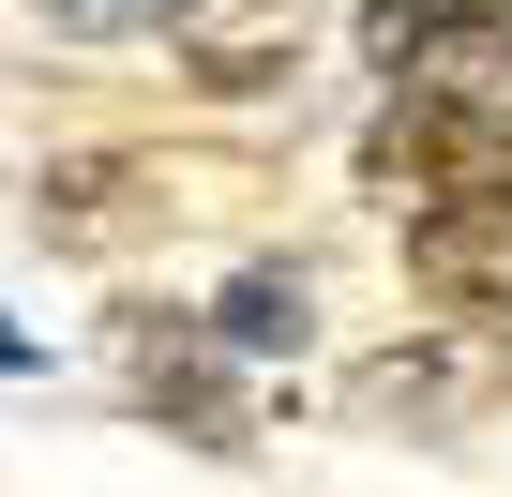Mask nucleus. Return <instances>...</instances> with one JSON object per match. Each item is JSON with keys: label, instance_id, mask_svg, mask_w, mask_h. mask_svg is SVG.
<instances>
[{"label": "nucleus", "instance_id": "nucleus-9", "mask_svg": "<svg viewBox=\"0 0 512 497\" xmlns=\"http://www.w3.org/2000/svg\"><path fill=\"white\" fill-rule=\"evenodd\" d=\"M61 46H121V31H166V0H46Z\"/></svg>", "mask_w": 512, "mask_h": 497}, {"label": "nucleus", "instance_id": "nucleus-10", "mask_svg": "<svg viewBox=\"0 0 512 497\" xmlns=\"http://www.w3.org/2000/svg\"><path fill=\"white\" fill-rule=\"evenodd\" d=\"M0 362H31V347H16V332H0Z\"/></svg>", "mask_w": 512, "mask_h": 497}, {"label": "nucleus", "instance_id": "nucleus-4", "mask_svg": "<svg viewBox=\"0 0 512 497\" xmlns=\"http://www.w3.org/2000/svg\"><path fill=\"white\" fill-rule=\"evenodd\" d=\"M166 46L196 91H272L302 61V0H166Z\"/></svg>", "mask_w": 512, "mask_h": 497}, {"label": "nucleus", "instance_id": "nucleus-2", "mask_svg": "<svg viewBox=\"0 0 512 497\" xmlns=\"http://www.w3.org/2000/svg\"><path fill=\"white\" fill-rule=\"evenodd\" d=\"M497 0H362V61L392 91H497Z\"/></svg>", "mask_w": 512, "mask_h": 497}, {"label": "nucleus", "instance_id": "nucleus-8", "mask_svg": "<svg viewBox=\"0 0 512 497\" xmlns=\"http://www.w3.org/2000/svg\"><path fill=\"white\" fill-rule=\"evenodd\" d=\"M136 181H151V166H121V151H106V166H61V181H46V226H61V241H106V226L136 211Z\"/></svg>", "mask_w": 512, "mask_h": 497}, {"label": "nucleus", "instance_id": "nucleus-3", "mask_svg": "<svg viewBox=\"0 0 512 497\" xmlns=\"http://www.w3.org/2000/svg\"><path fill=\"white\" fill-rule=\"evenodd\" d=\"M407 287L452 302V317H512V181L407 211Z\"/></svg>", "mask_w": 512, "mask_h": 497}, {"label": "nucleus", "instance_id": "nucleus-6", "mask_svg": "<svg viewBox=\"0 0 512 497\" xmlns=\"http://www.w3.org/2000/svg\"><path fill=\"white\" fill-rule=\"evenodd\" d=\"M136 392L196 437V452H241V392H226V347L196 317H136Z\"/></svg>", "mask_w": 512, "mask_h": 497}, {"label": "nucleus", "instance_id": "nucleus-5", "mask_svg": "<svg viewBox=\"0 0 512 497\" xmlns=\"http://www.w3.org/2000/svg\"><path fill=\"white\" fill-rule=\"evenodd\" d=\"M497 377H512V347H392V362H362V377H347V407H362V422L437 437V422L497 407Z\"/></svg>", "mask_w": 512, "mask_h": 497}, {"label": "nucleus", "instance_id": "nucleus-7", "mask_svg": "<svg viewBox=\"0 0 512 497\" xmlns=\"http://www.w3.org/2000/svg\"><path fill=\"white\" fill-rule=\"evenodd\" d=\"M302 317H317V287H302V272H241V287L211 302V347L272 362V347H302Z\"/></svg>", "mask_w": 512, "mask_h": 497}, {"label": "nucleus", "instance_id": "nucleus-11", "mask_svg": "<svg viewBox=\"0 0 512 497\" xmlns=\"http://www.w3.org/2000/svg\"><path fill=\"white\" fill-rule=\"evenodd\" d=\"M497 16H512V0H497Z\"/></svg>", "mask_w": 512, "mask_h": 497}, {"label": "nucleus", "instance_id": "nucleus-1", "mask_svg": "<svg viewBox=\"0 0 512 497\" xmlns=\"http://www.w3.org/2000/svg\"><path fill=\"white\" fill-rule=\"evenodd\" d=\"M362 181L407 211H437V196H482V181H512V106L497 91H392V121L362 136Z\"/></svg>", "mask_w": 512, "mask_h": 497}]
</instances>
